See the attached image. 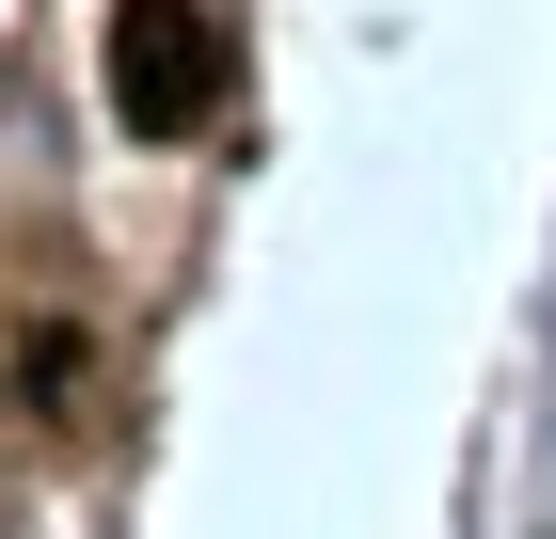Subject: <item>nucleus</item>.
Returning <instances> with one entry per match:
<instances>
[{
    "label": "nucleus",
    "mask_w": 556,
    "mask_h": 539,
    "mask_svg": "<svg viewBox=\"0 0 556 539\" xmlns=\"http://www.w3.org/2000/svg\"><path fill=\"white\" fill-rule=\"evenodd\" d=\"M96 80H112V112H128L143 143H191V127H223V95H239V33H223V0H112Z\"/></svg>",
    "instance_id": "obj_1"
}]
</instances>
